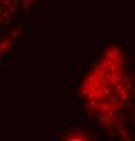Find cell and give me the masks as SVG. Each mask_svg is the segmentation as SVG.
Listing matches in <instances>:
<instances>
[{
    "label": "cell",
    "instance_id": "cell-1",
    "mask_svg": "<svg viewBox=\"0 0 135 141\" xmlns=\"http://www.w3.org/2000/svg\"><path fill=\"white\" fill-rule=\"evenodd\" d=\"M118 95H119V98H120L122 102H128V100H130V94H128V91L123 87L118 91Z\"/></svg>",
    "mask_w": 135,
    "mask_h": 141
}]
</instances>
